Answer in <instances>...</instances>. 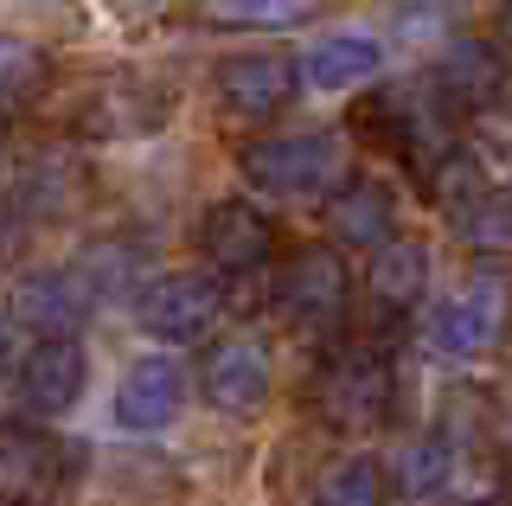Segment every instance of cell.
Returning a JSON list of instances; mask_svg holds the SVG:
<instances>
[{
    "instance_id": "1",
    "label": "cell",
    "mask_w": 512,
    "mask_h": 506,
    "mask_svg": "<svg viewBox=\"0 0 512 506\" xmlns=\"http://www.w3.org/2000/svg\"><path fill=\"white\" fill-rule=\"evenodd\" d=\"M397 404V372L378 346H340L327 366L314 372V410L327 430L340 436H372L391 423Z\"/></svg>"
},
{
    "instance_id": "2",
    "label": "cell",
    "mask_w": 512,
    "mask_h": 506,
    "mask_svg": "<svg viewBox=\"0 0 512 506\" xmlns=\"http://www.w3.org/2000/svg\"><path fill=\"white\" fill-rule=\"evenodd\" d=\"M237 167H244L250 186L263 193H340V167H346V148L333 141L327 129H308V135H269V141H250L237 148Z\"/></svg>"
},
{
    "instance_id": "3",
    "label": "cell",
    "mask_w": 512,
    "mask_h": 506,
    "mask_svg": "<svg viewBox=\"0 0 512 506\" xmlns=\"http://www.w3.org/2000/svg\"><path fill=\"white\" fill-rule=\"evenodd\" d=\"M506 327H512V289H506L500 276H474L461 295L436 302L423 340H429V353H436V359H448V366H468V359H480V353L500 346Z\"/></svg>"
},
{
    "instance_id": "4",
    "label": "cell",
    "mask_w": 512,
    "mask_h": 506,
    "mask_svg": "<svg viewBox=\"0 0 512 506\" xmlns=\"http://www.w3.org/2000/svg\"><path fill=\"white\" fill-rule=\"evenodd\" d=\"M352 308V276L340 250H295L276 276V314L295 334H333Z\"/></svg>"
},
{
    "instance_id": "5",
    "label": "cell",
    "mask_w": 512,
    "mask_h": 506,
    "mask_svg": "<svg viewBox=\"0 0 512 506\" xmlns=\"http://www.w3.org/2000/svg\"><path fill=\"white\" fill-rule=\"evenodd\" d=\"M167 109H173V97L160 84H148V77H135V71H116V77H103V84L84 90V103H77V116H71V135L77 141H135V135L160 129Z\"/></svg>"
},
{
    "instance_id": "6",
    "label": "cell",
    "mask_w": 512,
    "mask_h": 506,
    "mask_svg": "<svg viewBox=\"0 0 512 506\" xmlns=\"http://www.w3.org/2000/svg\"><path fill=\"white\" fill-rule=\"evenodd\" d=\"M135 314H141V327H148L154 340L186 346V340H205V334L218 327L224 289H218V276L173 270V276H154V282H148V295L135 302Z\"/></svg>"
},
{
    "instance_id": "7",
    "label": "cell",
    "mask_w": 512,
    "mask_h": 506,
    "mask_svg": "<svg viewBox=\"0 0 512 506\" xmlns=\"http://www.w3.org/2000/svg\"><path fill=\"white\" fill-rule=\"evenodd\" d=\"M7 302H13V327H26L32 340H77L96 295L77 270H32V276H13Z\"/></svg>"
},
{
    "instance_id": "8",
    "label": "cell",
    "mask_w": 512,
    "mask_h": 506,
    "mask_svg": "<svg viewBox=\"0 0 512 506\" xmlns=\"http://www.w3.org/2000/svg\"><path fill=\"white\" fill-rule=\"evenodd\" d=\"M199 385H205V404L224 410V417H256L269 404V385H276L263 340H218L199 366Z\"/></svg>"
},
{
    "instance_id": "9",
    "label": "cell",
    "mask_w": 512,
    "mask_h": 506,
    "mask_svg": "<svg viewBox=\"0 0 512 506\" xmlns=\"http://www.w3.org/2000/svg\"><path fill=\"white\" fill-rule=\"evenodd\" d=\"M13 398L26 417H64L84 398V346L77 340H32V353L13 372Z\"/></svg>"
},
{
    "instance_id": "10",
    "label": "cell",
    "mask_w": 512,
    "mask_h": 506,
    "mask_svg": "<svg viewBox=\"0 0 512 506\" xmlns=\"http://www.w3.org/2000/svg\"><path fill=\"white\" fill-rule=\"evenodd\" d=\"M199 250H205V263L224 276H250V270H263L269 257H276V225H269L256 205L244 199H224L205 212V225H199Z\"/></svg>"
},
{
    "instance_id": "11",
    "label": "cell",
    "mask_w": 512,
    "mask_h": 506,
    "mask_svg": "<svg viewBox=\"0 0 512 506\" xmlns=\"http://www.w3.org/2000/svg\"><path fill=\"white\" fill-rule=\"evenodd\" d=\"M180 410H186V372L173 366L167 353H148V359H135V366L122 372V385H116V423H122L128 436L167 430Z\"/></svg>"
},
{
    "instance_id": "12",
    "label": "cell",
    "mask_w": 512,
    "mask_h": 506,
    "mask_svg": "<svg viewBox=\"0 0 512 506\" xmlns=\"http://www.w3.org/2000/svg\"><path fill=\"white\" fill-rule=\"evenodd\" d=\"M295 84H301V65L276 58V52H244V58H224L218 65V97L244 122H269L276 109H288Z\"/></svg>"
},
{
    "instance_id": "13",
    "label": "cell",
    "mask_w": 512,
    "mask_h": 506,
    "mask_svg": "<svg viewBox=\"0 0 512 506\" xmlns=\"http://www.w3.org/2000/svg\"><path fill=\"white\" fill-rule=\"evenodd\" d=\"M64 474V449L45 430L32 423H7L0 430V487H7V506L13 500H52Z\"/></svg>"
},
{
    "instance_id": "14",
    "label": "cell",
    "mask_w": 512,
    "mask_h": 506,
    "mask_svg": "<svg viewBox=\"0 0 512 506\" xmlns=\"http://www.w3.org/2000/svg\"><path fill=\"white\" fill-rule=\"evenodd\" d=\"M327 231L340 237V244H352V250L391 244V237H397V199H391V186H378V180H346L340 193L327 199Z\"/></svg>"
},
{
    "instance_id": "15",
    "label": "cell",
    "mask_w": 512,
    "mask_h": 506,
    "mask_svg": "<svg viewBox=\"0 0 512 506\" xmlns=\"http://www.w3.org/2000/svg\"><path fill=\"white\" fill-rule=\"evenodd\" d=\"M429 289V250L416 237H391V244L372 250L365 263V295L384 308V314H410Z\"/></svg>"
},
{
    "instance_id": "16",
    "label": "cell",
    "mask_w": 512,
    "mask_h": 506,
    "mask_svg": "<svg viewBox=\"0 0 512 506\" xmlns=\"http://www.w3.org/2000/svg\"><path fill=\"white\" fill-rule=\"evenodd\" d=\"M384 65V45L372 33H333L308 45V58H301V84L308 90H352L365 84V77H378Z\"/></svg>"
},
{
    "instance_id": "17",
    "label": "cell",
    "mask_w": 512,
    "mask_h": 506,
    "mask_svg": "<svg viewBox=\"0 0 512 506\" xmlns=\"http://www.w3.org/2000/svg\"><path fill=\"white\" fill-rule=\"evenodd\" d=\"M506 84V65L487 39H448L442 52V90L448 103H493Z\"/></svg>"
},
{
    "instance_id": "18",
    "label": "cell",
    "mask_w": 512,
    "mask_h": 506,
    "mask_svg": "<svg viewBox=\"0 0 512 506\" xmlns=\"http://www.w3.org/2000/svg\"><path fill=\"white\" fill-rule=\"evenodd\" d=\"M448 468H455V442L448 436H410L404 449L384 462V481H391V494L423 500V494H436L448 481Z\"/></svg>"
},
{
    "instance_id": "19",
    "label": "cell",
    "mask_w": 512,
    "mask_h": 506,
    "mask_svg": "<svg viewBox=\"0 0 512 506\" xmlns=\"http://www.w3.org/2000/svg\"><path fill=\"white\" fill-rule=\"evenodd\" d=\"M84 199V173H77L71 161H39L32 173H20L13 180V212H39V218H58V212H71V205Z\"/></svg>"
},
{
    "instance_id": "20",
    "label": "cell",
    "mask_w": 512,
    "mask_h": 506,
    "mask_svg": "<svg viewBox=\"0 0 512 506\" xmlns=\"http://www.w3.org/2000/svg\"><path fill=\"white\" fill-rule=\"evenodd\" d=\"M314 13V0H199L205 26H231V33H282Z\"/></svg>"
},
{
    "instance_id": "21",
    "label": "cell",
    "mask_w": 512,
    "mask_h": 506,
    "mask_svg": "<svg viewBox=\"0 0 512 506\" xmlns=\"http://www.w3.org/2000/svg\"><path fill=\"white\" fill-rule=\"evenodd\" d=\"M384 494H391L384 462H372V455H346V462H333L314 481L308 506H384Z\"/></svg>"
},
{
    "instance_id": "22",
    "label": "cell",
    "mask_w": 512,
    "mask_h": 506,
    "mask_svg": "<svg viewBox=\"0 0 512 506\" xmlns=\"http://www.w3.org/2000/svg\"><path fill=\"white\" fill-rule=\"evenodd\" d=\"M416 180H423V193L436 199V205H448V212H455V205L468 212V205L487 193V173H480V161H474L468 148H442L436 161L416 173Z\"/></svg>"
},
{
    "instance_id": "23",
    "label": "cell",
    "mask_w": 512,
    "mask_h": 506,
    "mask_svg": "<svg viewBox=\"0 0 512 506\" xmlns=\"http://www.w3.org/2000/svg\"><path fill=\"white\" fill-rule=\"evenodd\" d=\"M77 276L90 282V295H148V282H141V250L122 244V237H109V244H96L84 263H77Z\"/></svg>"
},
{
    "instance_id": "24",
    "label": "cell",
    "mask_w": 512,
    "mask_h": 506,
    "mask_svg": "<svg viewBox=\"0 0 512 506\" xmlns=\"http://www.w3.org/2000/svg\"><path fill=\"white\" fill-rule=\"evenodd\" d=\"M455 225H461V244L480 250V257H512V193H500V186H487Z\"/></svg>"
},
{
    "instance_id": "25",
    "label": "cell",
    "mask_w": 512,
    "mask_h": 506,
    "mask_svg": "<svg viewBox=\"0 0 512 506\" xmlns=\"http://www.w3.org/2000/svg\"><path fill=\"white\" fill-rule=\"evenodd\" d=\"M7 116H20V103L32 97V84H45V58H32L26 39H7Z\"/></svg>"
},
{
    "instance_id": "26",
    "label": "cell",
    "mask_w": 512,
    "mask_h": 506,
    "mask_svg": "<svg viewBox=\"0 0 512 506\" xmlns=\"http://www.w3.org/2000/svg\"><path fill=\"white\" fill-rule=\"evenodd\" d=\"M500 39L512 45V0H506V7H500Z\"/></svg>"
},
{
    "instance_id": "27",
    "label": "cell",
    "mask_w": 512,
    "mask_h": 506,
    "mask_svg": "<svg viewBox=\"0 0 512 506\" xmlns=\"http://www.w3.org/2000/svg\"><path fill=\"white\" fill-rule=\"evenodd\" d=\"M474 506H512V494H487V500H474Z\"/></svg>"
},
{
    "instance_id": "28",
    "label": "cell",
    "mask_w": 512,
    "mask_h": 506,
    "mask_svg": "<svg viewBox=\"0 0 512 506\" xmlns=\"http://www.w3.org/2000/svg\"><path fill=\"white\" fill-rule=\"evenodd\" d=\"M13 506H52V500H13Z\"/></svg>"
}]
</instances>
